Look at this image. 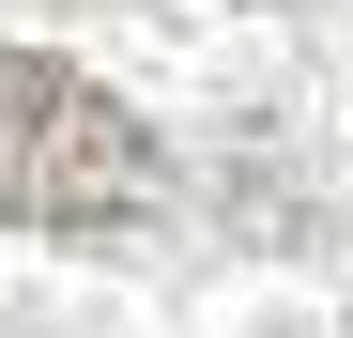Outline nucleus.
<instances>
[{"label":"nucleus","instance_id":"nucleus-1","mask_svg":"<svg viewBox=\"0 0 353 338\" xmlns=\"http://www.w3.org/2000/svg\"><path fill=\"white\" fill-rule=\"evenodd\" d=\"M154 185L169 169L139 139V108H108L46 46H0V231H139Z\"/></svg>","mask_w":353,"mask_h":338}]
</instances>
